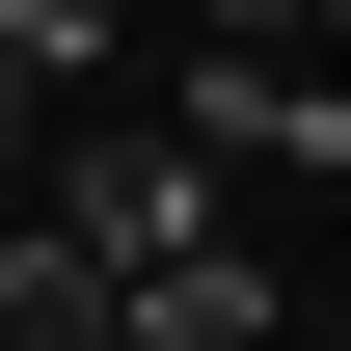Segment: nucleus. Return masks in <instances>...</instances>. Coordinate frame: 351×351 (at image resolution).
Masks as SVG:
<instances>
[{
	"mask_svg": "<svg viewBox=\"0 0 351 351\" xmlns=\"http://www.w3.org/2000/svg\"><path fill=\"white\" fill-rule=\"evenodd\" d=\"M189 162H351V82H324V54H189Z\"/></svg>",
	"mask_w": 351,
	"mask_h": 351,
	"instance_id": "f03ea898",
	"label": "nucleus"
},
{
	"mask_svg": "<svg viewBox=\"0 0 351 351\" xmlns=\"http://www.w3.org/2000/svg\"><path fill=\"white\" fill-rule=\"evenodd\" d=\"M135 351H270V270H243V217H217V243H162V270H135Z\"/></svg>",
	"mask_w": 351,
	"mask_h": 351,
	"instance_id": "20e7f679",
	"label": "nucleus"
},
{
	"mask_svg": "<svg viewBox=\"0 0 351 351\" xmlns=\"http://www.w3.org/2000/svg\"><path fill=\"white\" fill-rule=\"evenodd\" d=\"M82 54H108V0H0V162H54V108H82Z\"/></svg>",
	"mask_w": 351,
	"mask_h": 351,
	"instance_id": "39448f33",
	"label": "nucleus"
},
{
	"mask_svg": "<svg viewBox=\"0 0 351 351\" xmlns=\"http://www.w3.org/2000/svg\"><path fill=\"white\" fill-rule=\"evenodd\" d=\"M0 351H135V270H82V243L27 217V243H0Z\"/></svg>",
	"mask_w": 351,
	"mask_h": 351,
	"instance_id": "7ed1b4c3",
	"label": "nucleus"
},
{
	"mask_svg": "<svg viewBox=\"0 0 351 351\" xmlns=\"http://www.w3.org/2000/svg\"><path fill=\"white\" fill-rule=\"evenodd\" d=\"M54 243H82V270L217 243V162H189V135H54Z\"/></svg>",
	"mask_w": 351,
	"mask_h": 351,
	"instance_id": "f257e3e1",
	"label": "nucleus"
}]
</instances>
